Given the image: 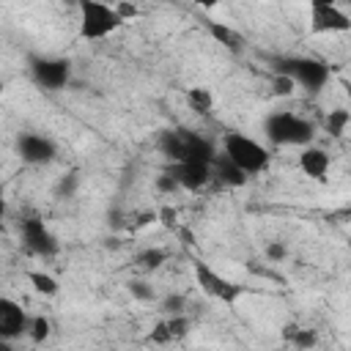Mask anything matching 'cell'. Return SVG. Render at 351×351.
Instances as JSON below:
<instances>
[{
    "mask_svg": "<svg viewBox=\"0 0 351 351\" xmlns=\"http://www.w3.org/2000/svg\"><path fill=\"white\" fill-rule=\"evenodd\" d=\"M159 151L170 159V162H206L211 165L217 151L214 145L189 129H167L159 134Z\"/></svg>",
    "mask_w": 351,
    "mask_h": 351,
    "instance_id": "1",
    "label": "cell"
},
{
    "mask_svg": "<svg viewBox=\"0 0 351 351\" xmlns=\"http://www.w3.org/2000/svg\"><path fill=\"white\" fill-rule=\"evenodd\" d=\"M263 134L274 143V145H310L315 137V126L307 118H299L296 112L288 110H277L263 121Z\"/></svg>",
    "mask_w": 351,
    "mask_h": 351,
    "instance_id": "2",
    "label": "cell"
},
{
    "mask_svg": "<svg viewBox=\"0 0 351 351\" xmlns=\"http://www.w3.org/2000/svg\"><path fill=\"white\" fill-rule=\"evenodd\" d=\"M274 71L280 77H288L293 85H299L310 93H318L329 82V66L324 60H315V58H299V55L277 58Z\"/></svg>",
    "mask_w": 351,
    "mask_h": 351,
    "instance_id": "3",
    "label": "cell"
},
{
    "mask_svg": "<svg viewBox=\"0 0 351 351\" xmlns=\"http://www.w3.org/2000/svg\"><path fill=\"white\" fill-rule=\"evenodd\" d=\"M222 156H228L247 176L263 173L269 167V151L241 132H228L222 137Z\"/></svg>",
    "mask_w": 351,
    "mask_h": 351,
    "instance_id": "4",
    "label": "cell"
},
{
    "mask_svg": "<svg viewBox=\"0 0 351 351\" xmlns=\"http://www.w3.org/2000/svg\"><path fill=\"white\" fill-rule=\"evenodd\" d=\"M121 16L115 11V5L99 3V0H82L80 3V36L88 41L104 38L110 33H115L121 27Z\"/></svg>",
    "mask_w": 351,
    "mask_h": 351,
    "instance_id": "5",
    "label": "cell"
},
{
    "mask_svg": "<svg viewBox=\"0 0 351 351\" xmlns=\"http://www.w3.org/2000/svg\"><path fill=\"white\" fill-rule=\"evenodd\" d=\"M192 271H195V280H197L200 291H203L206 296H211V299L222 302V304H236V302H239V296L244 293V291H241V285H236V282H233V280H228L225 274L214 271L206 261H195V263H192Z\"/></svg>",
    "mask_w": 351,
    "mask_h": 351,
    "instance_id": "6",
    "label": "cell"
},
{
    "mask_svg": "<svg viewBox=\"0 0 351 351\" xmlns=\"http://www.w3.org/2000/svg\"><path fill=\"white\" fill-rule=\"evenodd\" d=\"M30 77L44 90H60L71 80V63L66 58H30Z\"/></svg>",
    "mask_w": 351,
    "mask_h": 351,
    "instance_id": "7",
    "label": "cell"
},
{
    "mask_svg": "<svg viewBox=\"0 0 351 351\" xmlns=\"http://www.w3.org/2000/svg\"><path fill=\"white\" fill-rule=\"evenodd\" d=\"M19 239H22V247H25L30 255H38V258H52V255H58V250H60L55 233H52V230L44 225V219H38V217L22 219V225H19Z\"/></svg>",
    "mask_w": 351,
    "mask_h": 351,
    "instance_id": "8",
    "label": "cell"
},
{
    "mask_svg": "<svg viewBox=\"0 0 351 351\" xmlns=\"http://www.w3.org/2000/svg\"><path fill=\"white\" fill-rule=\"evenodd\" d=\"M351 27L348 14L329 3V0H313L310 3V30L313 33H346Z\"/></svg>",
    "mask_w": 351,
    "mask_h": 351,
    "instance_id": "9",
    "label": "cell"
},
{
    "mask_svg": "<svg viewBox=\"0 0 351 351\" xmlns=\"http://www.w3.org/2000/svg\"><path fill=\"white\" fill-rule=\"evenodd\" d=\"M16 154L27 165H49L55 159L58 148L49 137L36 134V132H25V134L16 137Z\"/></svg>",
    "mask_w": 351,
    "mask_h": 351,
    "instance_id": "10",
    "label": "cell"
},
{
    "mask_svg": "<svg viewBox=\"0 0 351 351\" xmlns=\"http://www.w3.org/2000/svg\"><path fill=\"white\" fill-rule=\"evenodd\" d=\"M30 326V315L25 313V307L8 296H0V340H16L22 335H27Z\"/></svg>",
    "mask_w": 351,
    "mask_h": 351,
    "instance_id": "11",
    "label": "cell"
},
{
    "mask_svg": "<svg viewBox=\"0 0 351 351\" xmlns=\"http://www.w3.org/2000/svg\"><path fill=\"white\" fill-rule=\"evenodd\" d=\"M167 173L176 178L181 189H189V192H197L211 181V165L206 162H176Z\"/></svg>",
    "mask_w": 351,
    "mask_h": 351,
    "instance_id": "12",
    "label": "cell"
},
{
    "mask_svg": "<svg viewBox=\"0 0 351 351\" xmlns=\"http://www.w3.org/2000/svg\"><path fill=\"white\" fill-rule=\"evenodd\" d=\"M299 167L307 178L313 181H324L326 173H329V154L318 145H304L302 154H299Z\"/></svg>",
    "mask_w": 351,
    "mask_h": 351,
    "instance_id": "13",
    "label": "cell"
},
{
    "mask_svg": "<svg viewBox=\"0 0 351 351\" xmlns=\"http://www.w3.org/2000/svg\"><path fill=\"white\" fill-rule=\"evenodd\" d=\"M211 178H217L219 184H225V186H244L247 184V173H241L228 156H222V154H217L214 156V162H211Z\"/></svg>",
    "mask_w": 351,
    "mask_h": 351,
    "instance_id": "14",
    "label": "cell"
},
{
    "mask_svg": "<svg viewBox=\"0 0 351 351\" xmlns=\"http://www.w3.org/2000/svg\"><path fill=\"white\" fill-rule=\"evenodd\" d=\"M186 101H189V107H192L195 112H200V115H208V112L214 110V96H211L208 88H189Z\"/></svg>",
    "mask_w": 351,
    "mask_h": 351,
    "instance_id": "15",
    "label": "cell"
},
{
    "mask_svg": "<svg viewBox=\"0 0 351 351\" xmlns=\"http://www.w3.org/2000/svg\"><path fill=\"white\" fill-rule=\"evenodd\" d=\"M348 123H351V115H348V110H343V107L329 110V115H326V121H324V126H326V132H329L332 137H343L346 129H348Z\"/></svg>",
    "mask_w": 351,
    "mask_h": 351,
    "instance_id": "16",
    "label": "cell"
},
{
    "mask_svg": "<svg viewBox=\"0 0 351 351\" xmlns=\"http://www.w3.org/2000/svg\"><path fill=\"white\" fill-rule=\"evenodd\" d=\"M27 280H30V285H33L38 293H44V296H55V293H58V280H55L52 274H47V271H27Z\"/></svg>",
    "mask_w": 351,
    "mask_h": 351,
    "instance_id": "17",
    "label": "cell"
},
{
    "mask_svg": "<svg viewBox=\"0 0 351 351\" xmlns=\"http://www.w3.org/2000/svg\"><path fill=\"white\" fill-rule=\"evenodd\" d=\"M208 33L219 41V44H225L228 49H239V33H233L228 25H219V22H208Z\"/></svg>",
    "mask_w": 351,
    "mask_h": 351,
    "instance_id": "18",
    "label": "cell"
},
{
    "mask_svg": "<svg viewBox=\"0 0 351 351\" xmlns=\"http://www.w3.org/2000/svg\"><path fill=\"white\" fill-rule=\"evenodd\" d=\"M165 261H167V252H165L162 247H148V250H143V252L137 255V263H140L143 269H159Z\"/></svg>",
    "mask_w": 351,
    "mask_h": 351,
    "instance_id": "19",
    "label": "cell"
},
{
    "mask_svg": "<svg viewBox=\"0 0 351 351\" xmlns=\"http://www.w3.org/2000/svg\"><path fill=\"white\" fill-rule=\"evenodd\" d=\"M285 337L296 346V348H313L315 346V332L313 329H302V326H288Z\"/></svg>",
    "mask_w": 351,
    "mask_h": 351,
    "instance_id": "20",
    "label": "cell"
},
{
    "mask_svg": "<svg viewBox=\"0 0 351 351\" xmlns=\"http://www.w3.org/2000/svg\"><path fill=\"white\" fill-rule=\"evenodd\" d=\"M27 337H30L33 343H44V340L49 337V318L33 315V318H30V326H27Z\"/></svg>",
    "mask_w": 351,
    "mask_h": 351,
    "instance_id": "21",
    "label": "cell"
},
{
    "mask_svg": "<svg viewBox=\"0 0 351 351\" xmlns=\"http://www.w3.org/2000/svg\"><path fill=\"white\" fill-rule=\"evenodd\" d=\"M129 293L137 299V302H154V288L143 280H132L129 282Z\"/></svg>",
    "mask_w": 351,
    "mask_h": 351,
    "instance_id": "22",
    "label": "cell"
},
{
    "mask_svg": "<svg viewBox=\"0 0 351 351\" xmlns=\"http://www.w3.org/2000/svg\"><path fill=\"white\" fill-rule=\"evenodd\" d=\"M165 324H167V332H170L173 340H178V337H184V335L189 332V321H186L184 315H173V318L165 321Z\"/></svg>",
    "mask_w": 351,
    "mask_h": 351,
    "instance_id": "23",
    "label": "cell"
},
{
    "mask_svg": "<svg viewBox=\"0 0 351 351\" xmlns=\"http://www.w3.org/2000/svg\"><path fill=\"white\" fill-rule=\"evenodd\" d=\"M184 304H186V299L178 293H170L165 302H162V310H167V313H176V315H184Z\"/></svg>",
    "mask_w": 351,
    "mask_h": 351,
    "instance_id": "24",
    "label": "cell"
},
{
    "mask_svg": "<svg viewBox=\"0 0 351 351\" xmlns=\"http://www.w3.org/2000/svg\"><path fill=\"white\" fill-rule=\"evenodd\" d=\"M156 189H159V192H165V195H170V192H176V189H178V184H176V178L165 170V173L156 178Z\"/></svg>",
    "mask_w": 351,
    "mask_h": 351,
    "instance_id": "25",
    "label": "cell"
},
{
    "mask_svg": "<svg viewBox=\"0 0 351 351\" xmlns=\"http://www.w3.org/2000/svg\"><path fill=\"white\" fill-rule=\"evenodd\" d=\"M74 186H77V173H69V176H63V178H60L58 192H60L63 197H69V195L74 192Z\"/></svg>",
    "mask_w": 351,
    "mask_h": 351,
    "instance_id": "26",
    "label": "cell"
},
{
    "mask_svg": "<svg viewBox=\"0 0 351 351\" xmlns=\"http://www.w3.org/2000/svg\"><path fill=\"white\" fill-rule=\"evenodd\" d=\"M148 340H151V343H170L173 337H170V332H167V324H165V321H162V324H156Z\"/></svg>",
    "mask_w": 351,
    "mask_h": 351,
    "instance_id": "27",
    "label": "cell"
},
{
    "mask_svg": "<svg viewBox=\"0 0 351 351\" xmlns=\"http://www.w3.org/2000/svg\"><path fill=\"white\" fill-rule=\"evenodd\" d=\"M274 93L277 96H288V93H293V82L288 80V77H274Z\"/></svg>",
    "mask_w": 351,
    "mask_h": 351,
    "instance_id": "28",
    "label": "cell"
},
{
    "mask_svg": "<svg viewBox=\"0 0 351 351\" xmlns=\"http://www.w3.org/2000/svg\"><path fill=\"white\" fill-rule=\"evenodd\" d=\"M266 255H269L271 261H285L288 250H285V244H280V241H271V244L266 247Z\"/></svg>",
    "mask_w": 351,
    "mask_h": 351,
    "instance_id": "29",
    "label": "cell"
},
{
    "mask_svg": "<svg viewBox=\"0 0 351 351\" xmlns=\"http://www.w3.org/2000/svg\"><path fill=\"white\" fill-rule=\"evenodd\" d=\"M115 11H118L121 22H126L129 16H137V5H129V3H115Z\"/></svg>",
    "mask_w": 351,
    "mask_h": 351,
    "instance_id": "30",
    "label": "cell"
},
{
    "mask_svg": "<svg viewBox=\"0 0 351 351\" xmlns=\"http://www.w3.org/2000/svg\"><path fill=\"white\" fill-rule=\"evenodd\" d=\"M3 214H5V189L0 186V219H3Z\"/></svg>",
    "mask_w": 351,
    "mask_h": 351,
    "instance_id": "31",
    "label": "cell"
},
{
    "mask_svg": "<svg viewBox=\"0 0 351 351\" xmlns=\"http://www.w3.org/2000/svg\"><path fill=\"white\" fill-rule=\"evenodd\" d=\"M0 351H14V348H11V343H8V340H0Z\"/></svg>",
    "mask_w": 351,
    "mask_h": 351,
    "instance_id": "32",
    "label": "cell"
},
{
    "mask_svg": "<svg viewBox=\"0 0 351 351\" xmlns=\"http://www.w3.org/2000/svg\"><path fill=\"white\" fill-rule=\"evenodd\" d=\"M3 88H5V85H3V80H0V93H3Z\"/></svg>",
    "mask_w": 351,
    "mask_h": 351,
    "instance_id": "33",
    "label": "cell"
}]
</instances>
